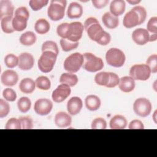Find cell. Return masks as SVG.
I'll return each mask as SVG.
<instances>
[{
	"instance_id": "obj_1",
	"label": "cell",
	"mask_w": 157,
	"mask_h": 157,
	"mask_svg": "<svg viewBox=\"0 0 157 157\" xmlns=\"http://www.w3.org/2000/svg\"><path fill=\"white\" fill-rule=\"evenodd\" d=\"M83 26L90 39L97 43L101 40L106 33L99 24L98 20L94 17L88 18L85 20Z\"/></svg>"
},
{
	"instance_id": "obj_2",
	"label": "cell",
	"mask_w": 157,
	"mask_h": 157,
	"mask_svg": "<svg viewBox=\"0 0 157 157\" xmlns=\"http://www.w3.org/2000/svg\"><path fill=\"white\" fill-rule=\"evenodd\" d=\"M67 2L65 0H53L47 10V15L52 21L61 20L64 16V10Z\"/></svg>"
},
{
	"instance_id": "obj_3",
	"label": "cell",
	"mask_w": 157,
	"mask_h": 157,
	"mask_svg": "<svg viewBox=\"0 0 157 157\" xmlns=\"http://www.w3.org/2000/svg\"><path fill=\"white\" fill-rule=\"evenodd\" d=\"M57 56L55 53L50 51L43 52L37 63L38 67L44 73H48L52 71Z\"/></svg>"
},
{
	"instance_id": "obj_4",
	"label": "cell",
	"mask_w": 157,
	"mask_h": 157,
	"mask_svg": "<svg viewBox=\"0 0 157 157\" xmlns=\"http://www.w3.org/2000/svg\"><path fill=\"white\" fill-rule=\"evenodd\" d=\"M83 68L90 72H95L101 70L104 67V63L101 58L96 56L91 53L83 54Z\"/></svg>"
},
{
	"instance_id": "obj_5",
	"label": "cell",
	"mask_w": 157,
	"mask_h": 157,
	"mask_svg": "<svg viewBox=\"0 0 157 157\" xmlns=\"http://www.w3.org/2000/svg\"><path fill=\"white\" fill-rule=\"evenodd\" d=\"M82 54L76 52L67 56L64 61V68L70 73H75L80 70L83 63Z\"/></svg>"
},
{
	"instance_id": "obj_6",
	"label": "cell",
	"mask_w": 157,
	"mask_h": 157,
	"mask_svg": "<svg viewBox=\"0 0 157 157\" xmlns=\"http://www.w3.org/2000/svg\"><path fill=\"white\" fill-rule=\"evenodd\" d=\"M105 59L110 66L115 67H120L124 64L126 56L120 49L111 48L106 53Z\"/></svg>"
},
{
	"instance_id": "obj_7",
	"label": "cell",
	"mask_w": 157,
	"mask_h": 157,
	"mask_svg": "<svg viewBox=\"0 0 157 157\" xmlns=\"http://www.w3.org/2000/svg\"><path fill=\"white\" fill-rule=\"evenodd\" d=\"M150 75V69L145 64H134L131 67L129 71V75L134 80H147L149 78Z\"/></svg>"
},
{
	"instance_id": "obj_8",
	"label": "cell",
	"mask_w": 157,
	"mask_h": 157,
	"mask_svg": "<svg viewBox=\"0 0 157 157\" xmlns=\"http://www.w3.org/2000/svg\"><path fill=\"white\" fill-rule=\"evenodd\" d=\"M151 104L150 101L144 98L137 99L133 104L134 113L141 117L148 116L151 110Z\"/></svg>"
},
{
	"instance_id": "obj_9",
	"label": "cell",
	"mask_w": 157,
	"mask_h": 157,
	"mask_svg": "<svg viewBox=\"0 0 157 157\" xmlns=\"http://www.w3.org/2000/svg\"><path fill=\"white\" fill-rule=\"evenodd\" d=\"M83 29L84 26L80 22L75 21L69 23L66 39L74 42H78L82 38Z\"/></svg>"
},
{
	"instance_id": "obj_10",
	"label": "cell",
	"mask_w": 157,
	"mask_h": 157,
	"mask_svg": "<svg viewBox=\"0 0 157 157\" xmlns=\"http://www.w3.org/2000/svg\"><path fill=\"white\" fill-rule=\"evenodd\" d=\"M53 108L52 102L45 98L37 99L34 105V110L35 112L40 115H47L52 111Z\"/></svg>"
},
{
	"instance_id": "obj_11",
	"label": "cell",
	"mask_w": 157,
	"mask_h": 157,
	"mask_svg": "<svg viewBox=\"0 0 157 157\" xmlns=\"http://www.w3.org/2000/svg\"><path fill=\"white\" fill-rule=\"evenodd\" d=\"M70 86L66 84H61L53 91L52 98L54 102L59 103L64 101L71 94Z\"/></svg>"
},
{
	"instance_id": "obj_12",
	"label": "cell",
	"mask_w": 157,
	"mask_h": 157,
	"mask_svg": "<svg viewBox=\"0 0 157 157\" xmlns=\"http://www.w3.org/2000/svg\"><path fill=\"white\" fill-rule=\"evenodd\" d=\"M150 34L148 31L144 28L135 29L132 34V39L134 42L139 45H143L149 42Z\"/></svg>"
},
{
	"instance_id": "obj_13",
	"label": "cell",
	"mask_w": 157,
	"mask_h": 157,
	"mask_svg": "<svg viewBox=\"0 0 157 157\" xmlns=\"http://www.w3.org/2000/svg\"><path fill=\"white\" fill-rule=\"evenodd\" d=\"M1 80L4 85L7 86H13L17 83L18 75L15 71L8 69L2 73Z\"/></svg>"
},
{
	"instance_id": "obj_14",
	"label": "cell",
	"mask_w": 157,
	"mask_h": 157,
	"mask_svg": "<svg viewBox=\"0 0 157 157\" xmlns=\"http://www.w3.org/2000/svg\"><path fill=\"white\" fill-rule=\"evenodd\" d=\"M34 63L33 56L29 53H22L18 56V67L23 71H28L33 68Z\"/></svg>"
},
{
	"instance_id": "obj_15",
	"label": "cell",
	"mask_w": 157,
	"mask_h": 157,
	"mask_svg": "<svg viewBox=\"0 0 157 157\" xmlns=\"http://www.w3.org/2000/svg\"><path fill=\"white\" fill-rule=\"evenodd\" d=\"M83 107L82 99L77 96L72 97L67 103V112L72 115H75L80 113Z\"/></svg>"
},
{
	"instance_id": "obj_16",
	"label": "cell",
	"mask_w": 157,
	"mask_h": 157,
	"mask_svg": "<svg viewBox=\"0 0 157 157\" xmlns=\"http://www.w3.org/2000/svg\"><path fill=\"white\" fill-rule=\"evenodd\" d=\"M123 25L126 28H132L139 25V18L137 13L132 9L128 12L123 18Z\"/></svg>"
},
{
	"instance_id": "obj_17",
	"label": "cell",
	"mask_w": 157,
	"mask_h": 157,
	"mask_svg": "<svg viewBox=\"0 0 157 157\" xmlns=\"http://www.w3.org/2000/svg\"><path fill=\"white\" fill-rule=\"evenodd\" d=\"M135 80L129 76H124L120 78L118 86L120 90L124 93H129L135 88Z\"/></svg>"
},
{
	"instance_id": "obj_18",
	"label": "cell",
	"mask_w": 157,
	"mask_h": 157,
	"mask_svg": "<svg viewBox=\"0 0 157 157\" xmlns=\"http://www.w3.org/2000/svg\"><path fill=\"white\" fill-rule=\"evenodd\" d=\"M71 117L64 112H59L55 117V123L59 128L67 127L71 125Z\"/></svg>"
},
{
	"instance_id": "obj_19",
	"label": "cell",
	"mask_w": 157,
	"mask_h": 157,
	"mask_svg": "<svg viewBox=\"0 0 157 157\" xmlns=\"http://www.w3.org/2000/svg\"><path fill=\"white\" fill-rule=\"evenodd\" d=\"M125 6V2L123 0H113L110 4V13L118 17L124 12Z\"/></svg>"
},
{
	"instance_id": "obj_20",
	"label": "cell",
	"mask_w": 157,
	"mask_h": 157,
	"mask_svg": "<svg viewBox=\"0 0 157 157\" xmlns=\"http://www.w3.org/2000/svg\"><path fill=\"white\" fill-rule=\"evenodd\" d=\"M14 7L12 2L9 0H1L0 1V18L12 16Z\"/></svg>"
},
{
	"instance_id": "obj_21",
	"label": "cell",
	"mask_w": 157,
	"mask_h": 157,
	"mask_svg": "<svg viewBox=\"0 0 157 157\" xmlns=\"http://www.w3.org/2000/svg\"><path fill=\"white\" fill-rule=\"evenodd\" d=\"M83 14V7L82 6L75 2H71L67 10V15L71 18H78Z\"/></svg>"
},
{
	"instance_id": "obj_22",
	"label": "cell",
	"mask_w": 157,
	"mask_h": 157,
	"mask_svg": "<svg viewBox=\"0 0 157 157\" xmlns=\"http://www.w3.org/2000/svg\"><path fill=\"white\" fill-rule=\"evenodd\" d=\"M109 125L112 129H123L127 126V120L124 117L116 115L111 118Z\"/></svg>"
},
{
	"instance_id": "obj_23",
	"label": "cell",
	"mask_w": 157,
	"mask_h": 157,
	"mask_svg": "<svg viewBox=\"0 0 157 157\" xmlns=\"http://www.w3.org/2000/svg\"><path fill=\"white\" fill-rule=\"evenodd\" d=\"M36 87L34 81L31 78H25L21 80L19 84L20 90L25 94L32 93Z\"/></svg>"
},
{
	"instance_id": "obj_24",
	"label": "cell",
	"mask_w": 157,
	"mask_h": 157,
	"mask_svg": "<svg viewBox=\"0 0 157 157\" xmlns=\"http://www.w3.org/2000/svg\"><path fill=\"white\" fill-rule=\"evenodd\" d=\"M102 21L109 29H115L119 24L118 18L112 15L110 12H105L102 17Z\"/></svg>"
},
{
	"instance_id": "obj_25",
	"label": "cell",
	"mask_w": 157,
	"mask_h": 157,
	"mask_svg": "<svg viewBox=\"0 0 157 157\" xmlns=\"http://www.w3.org/2000/svg\"><path fill=\"white\" fill-rule=\"evenodd\" d=\"M101 100L96 95L90 94L85 98V105L86 108L90 111H95L99 109L101 106Z\"/></svg>"
},
{
	"instance_id": "obj_26",
	"label": "cell",
	"mask_w": 157,
	"mask_h": 157,
	"mask_svg": "<svg viewBox=\"0 0 157 157\" xmlns=\"http://www.w3.org/2000/svg\"><path fill=\"white\" fill-rule=\"evenodd\" d=\"M59 82L62 84H66L70 87H72L78 83V77L73 73H63L60 76Z\"/></svg>"
},
{
	"instance_id": "obj_27",
	"label": "cell",
	"mask_w": 157,
	"mask_h": 157,
	"mask_svg": "<svg viewBox=\"0 0 157 157\" xmlns=\"http://www.w3.org/2000/svg\"><path fill=\"white\" fill-rule=\"evenodd\" d=\"M27 21L25 17L20 15H15L12 19V26L14 31H22L27 26Z\"/></svg>"
},
{
	"instance_id": "obj_28",
	"label": "cell",
	"mask_w": 157,
	"mask_h": 157,
	"mask_svg": "<svg viewBox=\"0 0 157 157\" xmlns=\"http://www.w3.org/2000/svg\"><path fill=\"white\" fill-rule=\"evenodd\" d=\"M36 36L32 31H27L22 34L20 37V42L26 46H31L35 44Z\"/></svg>"
},
{
	"instance_id": "obj_29",
	"label": "cell",
	"mask_w": 157,
	"mask_h": 157,
	"mask_svg": "<svg viewBox=\"0 0 157 157\" xmlns=\"http://www.w3.org/2000/svg\"><path fill=\"white\" fill-rule=\"evenodd\" d=\"M34 29L39 34H44L50 30V24L44 18L37 20L34 25Z\"/></svg>"
},
{
	"instance_id": "obj_30",
	"label": "cell",
	"mask_w": 157,
	"mask_h": 157,
	"mask_svg": "<svg viewBox=\"0 0 157 157\" xmlns=\"http://www.w3.org/2000/svg\"><path fill=\"white\" fill-rule=\"evenodd\" d=\"M12 16L3 18L1 21V26L2 31L7 34L12 33L14 29L12 26Z\"/></svg>"
},
{
	"instance_id": "obj_31",
	"label": "cell",
	"mask_w": 157,
	"mask_h": 157,
	"mask_svg": "<svg viewBox=\"0 0 157 157\" xmlns=\"http://www.w3.org/2000/svg\"><path fill=\"white\" fill-rule=\"evenodd\" d=\"M36 86L40 90H48L51 87V82L49 78L45 76H40L35 81Z\"/></svg>"
},
{
	"instance_id": "obj_32",
	"label": "cell",
	"mask_w": 157,
	"mask_h": 157,
	"mask_svg": "<svg viewBox=\"0 0 157 157\" xmlns=\"http://www.w3.org/2000/svg\"><path fill=\"white\" fill-rule=\"evenodd\" d=\"M31 106V100L27 97H21L18 99L17 102L18 109L22 113H26L29 111Z\"/></svg>"
},
{
	"instance_id": "obj_33",
	"label": "cell",
	"mask_w": 157,
	"mask_h": 157,
	"mask_svg": "<svg viewBox=\"0 0 157 157\" xmlns=\"http://www.w3.org/2000/svg\"><path fill=\"white\" fill-rule=\"evenodd\" d=\"M109 72H101L97 74L94 77V81L96 84L101 86H105L108 84L109 81Z\"/></svg>"
},
{
	"instance_id": "obj_34",
	"label": "cell",
	"mask_w": 157,
	"mask_h": 157,
	"mask_svg": "<svg viewBox=\"0 0 157 157\" xmlns=\"http://www.w3.org/2000/svg\"><path fill=\"white\" fill-rule=\"evenodd\" d=\"M60 45L64 52H69L75 49L78 46V42H74L69 41L66 39H61L60 40Z\"/></svg>"
},
{
	"instance_id": "obj_35",
	"label": "cell",
	"mask_w": 157,
	"mask_h": 157,
	"mask_svg": "<svg viewBox=\"0 0 157 157\" xmlns=\"http://www.w3.org/2000/svg\"><path fill=\"white\" fill-rule=\"evenodd\" d=\"M42 51L45 52V51H50L53 53H55L56 55L59 53L58 47L56 42L52 40H47L43 43L42 45Z\"/></svg>"
},
{
	"instance_id": "obj_36",
	"label": "cell",
	"mask_w": 157,
	"mask_h": 157,
	"mask_svg": "<svg viewBox=\"0 0 157 157\" xmlns=\"http://www.w3.org/2000/svg\"><path fill=\"white\" fill-rule=\"evenodd\" d=\"M4 63L9 68H13L18 64V57L12 53L8 54L4 58Z\"/></svg>"
},
{
	"instance_id": "obj_37",
	"label": "cell",
	"mask_w": 157,
	"mask_h": 157,
	"mask_svg": "<svg viewBox=\"0 0 157 157\" xmlns=\"http://www.w3.org/2000/svg\"><path fill=\"white\" fill-rule=\"evenodd\" d=\"M106 128V121L102 118H96L92 121L91 129H105Z\"/></svg>"
},
{
	"instance_id": "obj_38",
	"label": "cell",
	"mask_w": 157,
	"mask_h": 157,
	"mask_svg": "<svg viewBox=\"0 0 157 157\" xmlns=\"http://www.w3.org/2000/svg\"><path fill=\"white\" fill-rule=\"evenodd\" d=\"M147 65L150 69L151 72L156 73L157 72V55L156 54H153L150 55L147 61Z\"/></svg>"
},
{
	"instance_id": "obj_39",
	"label": "cell",
	"mask_w": 157,
	"mask_h": 157,
	"mask_svg": "<svg viewBox=\"0 0 157 157\" xmlns=\"http://www.w3.org/2000/svg\"><path fill=\"white\" fill-rule=\"evenodd\" d=\"M6 129H21V123L19 119L15 118H10L5 126Z\"/></svg>"
},
{
	"instance_id": "obj_40",
	"label": "cell",
	"mask_w": 157,
	"mask_h": 157,
	"mask_svg": "<svg viewBox=\"0 0 157 157\" xmlns=\"http://www.w3.org/2000/svg\"><path fill=\"white\" fill-rule=\"evenodd\" d=\"M47 0H31L29 2L31 8L34 11H37L48 4Z\"/></svg>"
},
{
	"instance_id": "obj_41",
	"label": "cell",
	"mask_w": 157,
	"mask_h": 157,
	"mask_svg": "<svg viewBox=\"0 0 157 157\" xmlns=\"http://www.w3.org/2000/svg\"><path fill=\"white\" fill-rule=\"evenodd\" d=\"M132 10H133L134 11H135L139 18V25H141L142 23H143L147 17V11L145 10V9L140 6H135L134 7H133L132 9Z\"/></svg>"
},
{
	"instance_id": "obj_42",
	"label": "cell",
	"mask_w": 157,
	"mask_h": 157,
	"mask_svg": "<svg viewBox=\"0 0 157 157\" xmlns=\"http://www.w3.org/2000/svg\"><path fill=\"white\" fill-rule=\"evenodd\" d=\"M2 96L6 100L10 102H13L17 99V94L15 91L9 88H5L2 91Z\"/></svg>"
},
{
	"instance_id": "obj_43",
	"label": "cell",
	"mask_w": 157,
	"mask_h": 157,
	"mask_svg": "<svg viewBox=\"0 0 157 157\" xmlns=\"http://www.w3.org/2000/svg\"><path fill=\"white\" fill-rule=\"evenodd\" d=\"M19 120L21 123V129H31L33 128V122L31 117H21L19 118Z\"/></svg>"
},
{
	"instance_id": "obj_44",
	"label": "cell",
	"mask_w": 157,
	"mask_h": 157,
	"mask_svg": "<svg viewBox=\"0 0 157 157\" xmlns=\"http://www.w3.org/2000/svg\"><path fill=\"white\" fill-rule=\"evenodd\" d=\"M10 112V105L8 102L3 100L0 99V118H2L6 117Z\"/></svg>"
},
{
	"instance_id": "obj_45",
	"label": "cell",
	"mask_w": 157,
	"mask_h": 157,
	"mask_svg": "<svg viewBox=\"0 0 157 157\" xmlns=\"http://www.w3.org/2000/svg\"><path fill=\"white\" fill-rule=\"evenodd\" d=\"M157 17H153L150 18L148 21L147 28V31L152 34H157Z\"/></svg>"
},
{
	"instance_id": "obj_46",
	"label": "cell",
	"mask_w": 157,
	"mask_h": 157,
	"mask_svg": "<svg viewBox=\"0 0 157 157\" xmlns=\"http://www.w3.org/2000/svg\"><path fill=\"white\" fill-rule=\"evenodd\" d=\"M69 23H63L59 25L56 28V33L57 34L61 37V39H66V32L68 28Z\"/></svg>"
},
{
	"instance_id": "obj_47",
	"label": "cell",
	"mask_w": 157,
	"mask_h": 157,
	"mask_svg": "<svg viewBox=\"0 0 157 157\" xmlns=\"http://www.w3.org/2000/svg\"><path fill=\"white\" fill-rule=\"evenodd\" d=\"M109 81L108 84L106 85V87L107 88H114L119 83V77L117 74L113 72H109Z\"/></svg>"
},
{
	"instance_id": "obj_48",
	"label": "cell",
	"mask_w": 157,
	"mask_h": 157,
	"mask_svg": "<svg viewBox=\"0 0 157 157\" xmlns=\"http://www.w3.org/2000/svg\"><path fill=\"white\" fill-rule=\"evenodd\" d=\"M128 128L129 129H144V125L141 121L139 120H134L129 123Z\"/></svg>"
},
{
	"instance_id": "obj_49",
	"label": "cell",
	"mask_w": 157,
	"mask_h": 157,
	"mask_svg": "<svg viewBox=\"0 0 157 157\" xmlns=\"http://www.w3.org/2000/svg\"><path fill=\"white\" fill-rule=\"evenodd\" d=\"M15 15H20L21 17H25L26 19L28 20L29 17V13L25 7H20L17 8L15 11Z\"/></svg>"
},
{
	"instance_id": "obj_50",
	"label": "cell",
	"mask_w": 157,
	"mask_h": 157,
	"mask_svg": "<svg viewBox=\"0 0 157 157\" xmlns=\"http://www.w3.org/2000/svg\"><path fill=\"white\" fill-rule=\"evenodd\" d=\"M92 3L94 7L100 9L107 6L109 3V0H93Z\"/></svg>"
},
{
	"instance_id": "obj_51",
	"label": "cell",
	"mask_w": 157,
	"mask_h": 157,
	"mask_svg": "<svg viewBox=\"0 0 157 157\" xmlns=\"http://www.w3.org/2000/svg\"><path fill=\"white\" fill-rule=\"evenodd\" d=\"M157 39V34H153L150 35V37H149V42H153V41H155Z\"/></svg>"
},
{
	"instance_id": "obj_52",
	"label": "cell",
	"mask_w": 157,
	"mask_h": 157,
	"mask_svg": "<svg viewBox=\"0 0 157 157\" xmlns=\"http://www.w3.org/2000/svg\"><path fill=\"white\" fill-rule=\"evenodd\" d=\"M127 2L131 5H136L140 2V0H127Z\"/></svg>"
},
{
	"instance_id": "obj_53",
	"label": "cell",
	"mask_w": 157,
	"mask_h": 157,
	"mask_svg": "<svg viewBox=\"0 0 157 157\" xmlns=\"http://www.w3.org/2000/svg\"><path fill=\"white\" fill-rule=\"evenodd\" d=\"M156 110H155V112H154V114H153V121H154V122L156 124L157 123H156Z\"/></svg>"
}]
</instances>
